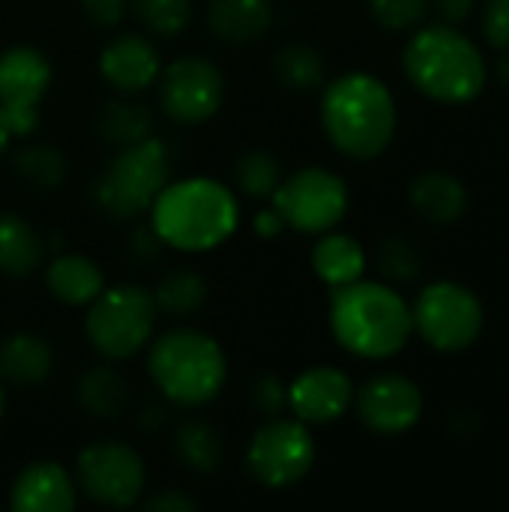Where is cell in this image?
Masks as SVG:
<instances>
[{
  "label": "cell",
  "mask_w": 509,
  "mask_h": 512,
  "mask_svg": "<svg viewBox=\"0 0 509 512\" xmlns=\"http://www.w3.org/2000/svg\"><path fill=\"white\" fill-rule=\"evenodd\" d=\"M321 126L327 141L348 159H378L396 135L399 111L390 87L369 72H345L324 81Z\"/></svg>",
  "instance_id": "cell-1"
},
{
  "label": "cell",
  "mask_w": 509,
  "mask_h": 512,
  "mask_svg": "<svg viewBox=\"0 0 509 512\" xmlns=\"http://www.w3.org/2000/svg\"><path fill=\"white\" fill-rule=\"evenodd\" d=\"M147 219L168 249L198 255L231 240L240 225V201L213 177H180L168 180Z\"/></svg>",
  "instance_id": "cell-2"
},
{
  "label": "cell",
  "mask_w": 509,
  "mask_h": 512,
  "mask_svg": "<svg viewBox=\"0 0 509 512\" xmlns=\"http://www.w3.org/2000/svg\"><path fill=\"white\" fill-rule=\"evenodd\" d=\"M327 318L333 339L360 360H390L414 333L411 306L390 282L357 279L333 288Z\"/></svg>",
  "instance_id": "cell-3"
},
{
  "label": "cell",
  "mask_w": 509,
  "mask_h": 512,
  "mask_svg": "<svg viewBox=\"0 0 509 512\" xmlns=\"http://www.w3.org/2000/svg\"><path fill=\"white\" fill-rule=\"evenodd\" d=\"M147 375L168 405L204 408L225 390L228 357L210 333L174 327L159 339H150Z\"/></svg>",
  "instance_id": "cell-4"
},
{
  "label": "cell",
  "mask_w": 509,
  "mask_h": 512,
  "mask_svg": "<svg viewBox=\"0 0 509 512\" xmlns=\"http://www.w3.org/2000/svg\"><path fill=\"white\" fill-rule=\"evenodd\" d=\"M408 81L429 99L465 105L477 99L489 81V66L480 48L450 24L417 30L402 54Z\"/></svg>",
  "instance_id": "cell-5"
},
{
  "label": "cell",
  "mask_w": 509,
  "mask_h": 512,
  "mask_svg": "<svg viewBox=\"0 0 509 512\" xmlns=\"http://www.w3.org/2000/svg\"><path fill=\"white\" fill-rule=\"evenodd\" d=\"M171 180V150L159 135L120 147L90 183L93 207L111 222H138Z\"/></svg>",
  "instance_id": "cell-6"
},
{
  "label": "cell",
  "mask_w": 509,
  "mask_h": 512,
  "mask_svg": "<svg viewBox=\"0 0 509 512\" xmlns=\"http://www.w3.org/2000/svg\"><path fill=\"white\" fill-rule=\"evenodd\" d=\"M156 318L159 312L153 294L144 285H105V291L87 306L84 336L99 357L120 363L132 360L150 345Z\"/></svg>",
  "instance_id": "cell-7"
},
{
  "label": "cell",
  "mask_w": 509,
  "mask_h": 512,
  "mask_svg": "<svg viewBox=\"0 0 509 512\" xmlns=\"http://www.w3.org/2000/svg\"><path fill=\"white\" fill-rule=\"evenodd\" d=\"M315 459H318V447L309 426L285 414L264 420L246 447L249 477L273 492L303 483L315 468Z\"/></svg>",
  "instance_id": "cell-8"
},
{
  "label": "cell",
  "mask_w": 509,
  "mask_h": 512,
  "mask_svg": "<svg viewBox=\"0 0 509 512\" xmlns=\"http://www.w3.org/2000/svg\"><path fill=\"white\" fill-rule=\"evenodd\" d=\"M414 333L441 354L468 351L486 324L480 297L459 282H432L411 306Z\"/></svg>",
  "instance_id": "cell-9"
},
{
  "label": "cell",
  "mask_w": 509,
  "mask_h": 512,
  "mask_svg": "<svg viewBox=\"0 0 509 512\" xmlns=\"http://www.w3.org/2000/svg\"><path fill=\"white\" fill-rule=\"evenodd\" d=\"M270 204L285 219V228L318 237L324 231H333L345 219L351 195L339 174L321 165H309L282 177Z\"/></svg>",
  "instance_id": "cell-10"
},
{
  "label": "cell",
  "mask_w": 509,
  "mask_h": 512,
  "mask_svg": "<svg viewBox=\"0 0 509 512\" xmlns=\"http://www.w3.org/2000/svg\"><path fill=\"white\" fill-rule=\"evenodd\" d=\"M75 486L99 507H135L147 489V468L135 447L123 441H93L75 459Z\"/></svg>",
  "instance_id": "cell-11"
},
{
  "label": "cell",
  "mask_w": 509,
  "mask_h": 512,
  "mask_svg": "<svg viewBox=\"0 0 509 512\" xmlns=\"http://www.w3.org/2000/svg\"><path fill=\"white\" fill-rule=\"evenodd\" d=\"M156 99L159 111L180 126L207 123L225 102V75L210 57H177L162 66L156 78Z\"/></svg>",
  "instance_id": "cell-12"
},
{
  "label": "cell",
  "mask_w": 509,
  "mask_h": 512,
  "mask_svg": "<svg viewBox=\"0 0 509 512\" xmlns=\"http://www.w3.org/2000/svg\"><path fill=\"white\" fill-rule=\"evenodd\" d=\"M51 81V60L39 48L9 45L0 51V111L12 129V138H27L36 132Z\"/></svg>",
  "instance_id": "cell-13"
},
{
  "label": "cell",
  "mask_w": 509,
  "mask_h": 512,
  "mask_svg": "<svg viewBox=\"0 0 509 512\" xmlns=\"http://www.w3.org/2000/svg\"><path fill=\"white\" fill-rule=\"evenodd\" d=\"M354 408L360 423L375 435H402L414 429L423 417L420 387L396 372L375 375L360 390H354Z\"/></svg>",
  "instance_id": "cell-14"
},
{
  "label": "cell",
  "mask_w": 509,
  "mask_h": 512,
  "mask_svg": "<svg viewBox=\"0 0 509 512\" xmlns=\"http://www.w3.org/2000/svg\"><path fill=\"white\" fill-rule=\"evenodd\" d=\"M354 405V381L336 366H309L288 384V411L306 426H330Z\"/></svg>",
  "instance_id": "cell-15"
},
{
  "label": "cell",
  "mask_w": 509,
  "mask_h": 512,
  "mask_svg": "<svg viewBox=\"0 0 509 512\" xmlns=\"http://www.w3.org/2000/svg\"><path fill=\"white\" fill-rule=\"evenodd\" d=\"M159 72V48L144 33H114L99 51V75L114 93L138 96L156 84Z\"/></svg>",
  "instance_id": "cell-16"
},
{
  "label": "cell",
  "mask_w": 509,
  "mask_h": 512,
  "mask_svg": "<svg viewBox=\"0 0 509 512\" xmlns=\"http://www.w3.org/2000/svg\"><path fill=\"white\" fill-rule=\"evenodd\" d=\"M78 504V486L69 468L42 459L18 471L9 489V507L15 512H69Z\"/></svg>",
  "instance_id": "cell-17"
},
{
  "label": "cell",
  "mask_w": 509,
  "mask_h": 512,
  "mask_svg": "<svg viewBox=\"0 0 509 512\" xmlns=\"http://www.w3.org/2000/svg\"><path fill=\"white\" fill-rule=\"evenodd\" d=\"M48 294L72 309H87L105 291V270L99 261L81 252H57L48 264H42Z\"/></svg>",
  "instance_id": "cell-18"
},
{
  "label": "cell",
  "mask_w": 509,
  "mask_h": 512,
  "mask_svg": "<svg viewBox=\"0 0 509 512\" xmlns=\"http://www.w3.org/2000/svg\"><path fill=\"white\" fill-rule=\"evenodd\" d=\"M273 27V0H210L207 30L222 45H252Z\"/></svg>",
  "instance_id": "cell-19"
},
{
  "label": "cell",
  "mask_w": 509,
  "mask_h": 512,
  "mask_svg": "<svg viewBox=\"0 0 509 512\" xmlns=\"http://www.w3.org/2000/svg\"><path fill=\"white\" fill-rule=\"evenodd\" d=\"M54 372V348L39 333H9L0 339V384L39 387Z\"/></svg>",
  "instance_id": "cell-20"
},
{
  "label": "cell",
  "mask_w": 509,
  "mask_h": 512,
  "mask_svg": "<svg viewBox=\"0 0 509 512\" xmlns=\"http://www.w3.org/2000/svg\"><path fill=\"white\" fill-rule=\"evenodd\" d=\"M75 405L90 417L102 423H114L129 408V381L123 372L108 363H93L75 378Z\"/></svg>",
  "instance_id": "cell-21"
},
{
  "label": "cell",
  "mask_w": 509,
  "mask_h": 512,
  "mask_svg": "<svg viewBox=\"0 0 509 512\" xmlns=\"http://www.w3.org/2000/svg\"><path fill=\"white\" fill-rule=\"evenodd\" d=\"M93 132L102 144H108L111 150H120V147H129L156 135V117H153V108L141 102L138 96L117 93L96 111Z\"/></svg>",
  "instance_id": "cell-22"
},
{
  "label": "cell",
  "mask_w": 509,
  "mask_h": 512,
  "mask_svg": "<svg viewBox=\"0 0 509 512\" xmlns=\"http://www.w3.org/2000/svg\"><path fill=\"white\" fill-rule=\"evenodd\" d=\"M414 213L432 225H453L468 210V189L459 177L447 171H423L408 189Z\"/></svg>",
  "instance_id": "cell-23"
},
{
  "label": "cell",
  "mask_w": 509,
  "mask_h": 512,
  "mask_svg": "<svg viewBox=\"0 0 509 512\" xmlns=\"http://www.w3.org/2000/svg\"><path fill=\"white\" fill-rule=\"evenodd\" d=\"M45 264V240L30 219L12 210H0V276L30 279Z\"/></svg>",
  "instance_id": "cell-24"
},
{
  "label": "cell",
  "mask_w": 509,
  "mask_h": 512,
  "mask_svg": "<svg viewBox=\"0 0 509 512\" xmlns=\"http://www.w3.org/2000/svg\"><path fill=\"white\" fill-rule=\"evenodd\" d=\"M171 450H174V459L180 462V468L195 477H210L213 471H219V465L225 459L222 432L204 417L180 420L174 426Z\"/></svg>",
  "instance_id": "cell-25"
},
{
  "label": "cell",
  "mask_w": 509,
  "mask_h": 512,
  "mask_svg": "<svg viewBox=\"0 0 509 512\" xmlns=\"http://www.w3.org/2000/svg\"><path fill=\"white\" fill-rule=\"evenodd\" d=\"M312 270L315 276L333 291L342 285H351L363 279L366 273V252L357 237L342 234V231H324L318 234V243L312 249Z\"/></svg>",
  "instance_id": "cell-26"
},
{
  "label": "cell",
  "mask_w": 509,
  "mask_h": 512,
  "mask_svg": "<svg viewBox=\"0 0 509 512\" xmlns=\"http://www.w3.org/2000/svg\"><path fill=\"white\" fill-rule=\"evenodd\" d=\"M150 294H153V303H156L159 315H168V318L180 321V318L198 315L207 306L210 282L195 267H174V270L159 276V282H156V288Z\"/></svg>",
  "instance_id": "cell-27"
},
{
  "label": "cell",
  "mask_w": 509,
  "mask_h": 512,
  "mask_svg": "<svg viewBox=\"0 0 509 512\" xmlns=\"http://www.w3.org/2000/svg\"><path fill=\"white\" fill-rule=\"evenodd\" d=\"M9 168L18 177V183H24L27 189L54 192L57 186H63L69 165H66V156L60 147L45 144V141H33V144H21L9 156Z\"/></svg>",
  "instance_id": "cell-28"
},
{
  "label": "cell",
  "mask_w": 509,
  "mask_h": 512,
  "mask_svg": "<svg viewBox=\"0 0 509 512\" xmlns=\"http://www.w3.org/2000/svg\"><path fill=\"white\" fill-rule=\"evenodd\" d=\"M273 78L291 93H312L327 81V60L315 45L291 42L273 54Z\"/></svg>",
  "instance_id": "cell-29"
},
{
  "label": "cell",
  "mask_w": 509,
  "mask_h": 512,
  "mask_svg": "<svg viewBox=\"0 0 509 512\" xmlns=\"http://www.w3.org/2000/svg\"><path fill=\"white\" fill-rule=\"evenodd\" d=\"M282 177H285L282 162L276 159V153H270L264 147L243 150L231 165L234 195H243L249 201H270L273 192L279 189Z\"/></svg>",
  "instance_id": "cell-30"
},
{
  "label": "cell",
  "mask_w": 509,
  "mask_h": 512,
  "mask_svg": "<svg viewBox=\"0 0 509 512\" xmlns=\"http://www.w3.org/2000/svg\"><path fill=\"white\" fill-rule=\"evenodd\" d=\"M129 9L141 27L156 39H177L189 30L195 6L192 0H129Z\"/></svg>",
  "instance_id": "cell-31"
},
{
  "label": "cell",
  "mask_w": 509,
  "mask_h": 512,
  "mask_svg": "<svg viewBox=\"0 0 509 512\" xmlns=\"http://www.w3.org/2000/svg\"><path fill=\"white\" fill-rule=\"evenodd\" d=\"M378 270L384 276V282L390 285H408L417 282L423 273V255L417 249L414 240L408 237H387L378 246Z\"/></svg>",
  "instance_id": "cell-32"
},
{
  "label": "cell",
  "mask_w": 509,
  "mask_h": 512,
  "mask_svg": "<svg viewBox=\"0 0 509 512\" xmlns=\"http://www.w3.org/2000/svg\"><path fill=\"white\" fill-rule=\"evenodd\" d=\"M372 18L384 27V30H414L426 12H429V0H369Z\"/></svg>",
  "instance_id": "cell-33"
},
{
  "label": "cell",
  "mask_w": 509,
  "mask_h": 512,
  "mask_svg": "<svg viewBox=\"0 0 509 512\" xmlns=\"http://www.w3.org/2000/svg\"><path fill=\"white\" fill-rule=\"evenodd\" d=\"M249 402H252V411L261 417V420H270V417H282L288 411V384L279 378V375H258L252 390H249Z\"/></svg>",
  "instance_id": "cell-34"
},
{
  "label": "cell",
  "mask_w": 509,
  "mask_h": 512,
  "mask_svg": "<svg viewBox=\"0 0 509 512\" xmlns=\"http://www.w3.org/2000/svg\"><path fill=\"white\" fill-rule=\"evenodd\" d=\"M162 249H168V246L162 243V237L156 234V228L150 225V219H147V222L138 219L135 228L129 231V237H126V255H129L135 264L147 267V264L159 261Z\"/></svg>",
  "instance_id": "cell-35"
},
{
  "label": "cell",
  "mask_w": 509,
  "mask_h": 512,
  "mask_svg": "<svg viewBox=\"0 0 509 512\" xmlns=\"http://www.w3.org/2000/svg\"><path fill=\"white\" fill-rule=\"evenodd\" d=\"M81 12L96 30H114L129 15V0H81Z\"/></svg>",
  "instance_id": "cell-36"
},
{
  "label": "cell",
  "mask_w": 509,
  "mask_h": 512,
  "mask_svg": "<svg viewBox=\"0 0 509 512\" xmlns=\"http://www.w3.org/2000/svg\"><path fill=\"white\" fill-rule=\"evenodd\" d=\"M483 33H486L489 45L509 51V0H486Z\"/></svg>",
  "instance_id": "cell-37"
},
{
  "label": "cell",
  "mask_w": 509,
  "mask_h": 512,
  "mask_svg": "<svg viewBox=\"0 0 509 512\" xmlns=\"http://www.w3.org/2000/svg\"><path fill=\"white\" fill-rule=\"evenodd\" d=\"M141 507L156 512H192L198 510V501L192 495H186L183 489H159V492L141 498Z\"/></svg>",
  "instance_id": "cell-38"
},
{
  "label": "cell",
  "mask_w": 509,
  "mask_h": 512,
  "mask_svg": "<svg viewBox=\"0 0 509 512\" xmlns=\"http://www.w3.org/2000/svg\"><path fill=\"white\" fill-rule=\"evenodd\" d=\"M474 3L477 0H432L435 15L441 18V24H450V27L462 24L474 12Z\"/></svg>",
  "instance_id": "cell-39"
},
{
  "label": "cell",
  "mask_w": 509,
  "mask_h": 512,
  "mask_svg": "<svg viewBox=\"0 0 509 512\" xmlns=\"http://www.w3.org/2000/svg\"><path fill=\"white\" fill-rule=\"evenodd\" d=\"M138 429L147 432V435H156L162 429H168V408L159 405V402H150L138 411Z\"/></svg>",
  "instance_id": "cell-40"
},
{
  "label": "cell",
  "mask_w": 509,
  "mask_h": 512,
  "mask_svg": "<svg viewBox=\"0 0 509 512\" xmlns=\"http://www.w3.org/2000/svg\"><path fill=\"white\" fill-rule=\"evenodd\" d=\"M285 231V219L279 216V210L270 204V210H261L258 216H255V234L258 237H267V240H273V237H279Z\"/></svg>",
  "instance_id": "cell-41"
},
{
  "label": "cell",
  "mask_w": 509,
  "mask_h": 512,
  "mask_svg": "<svg viewBox=\"0 0 509 512\" xmlns=\"http://www.w3.org/2000/svg\"><path fill=\"white\" fill-rule=\"evenodd\" d=\"M12 144V129H9V123H6V117H3V111H0V156H3V150Z\"/></svg>",
  "instance_id": "cell-42"
},
{
  "label": "cell",
  "mask_w": 509,
  "mask_h": 512,
  "mask_svg": "<svg viewBox=\"0 0 509 512\" xmlns=\"http://www.w3.org/2000/svg\"><path fill=\"white\" fill-rule=\"evenodd\" d=\"M498 75H501V81H504V84H509V57H504V60H501V66H498Z\"/></svg>",
  "instance_id": "cell-43"
},
{
  "label": "cell",
  "mask_w": 509,
  "mask_h": 512,
  "mask_svg": "<svg viewBox=\"0 0 509 512\" xmlns=\"http://www.w3.org/2000/svg\"><path fill=\"white\" fill-rule=\"evenodd\" d=\"M3 408H6V396H3V384H0V420H3Z\"/></svg>",
  "instance_id": "cell-44"
}]
</instances>
